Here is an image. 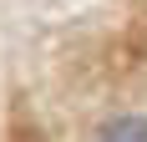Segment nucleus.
I'll use <instances>...</instances> for the list:
<instances>
[{"label":"nucleus","instance_id":"1","mask_svg":"<svg viewBox=\"0 0 147 142\" xmlns=\"http://www.w3.org/2000/svg\"><path fill=\"white\" fill-rule=\"evenodd\" d=\"M96 142H147V117H117L102 127Z\"/></svg>","mask_w":147,"mask_h":142}]
</instances>
